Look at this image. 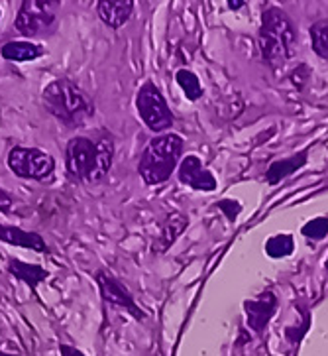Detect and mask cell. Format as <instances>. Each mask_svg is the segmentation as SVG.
Masks as SVG:
<instances>
[{
  "instance_id": "obj_17",
  "label": "cell",
  "mask_w": 328,
  "mask_h": 356,
  "mask_svg": "<svg viewBox=\"0 0 328 356\" xmlns=\"http://www.w3.org/2000/svg\"><path fill=\"white\" fill-rule=\"evenodd\" d=\"M175 81H177V85L181 87L183 92H185V97L189 99V101H199L201 97H203V87H201V81L199 77L189 70H179L175 73Z\"/></svg>"
},
{
  "instance_id": "obj_11",
  "label": "cell",
  "mask_w": 328,
  "mask_h": 356,
  "mask_svg": "<svg viewBox=\"0 0 328 356\" xmlns=\"http://www.w3.org/2000/svg\"><path fill=\"white\" fill-rule=\"evenodd\" d=\"M244 309H246L249 329H252L254 333L261 334L265 331L268 323L272 321L275 309H277V299H275L273 293L265 291V293H261V298L246 301V303H244Z\"/></svg>"
},
{
  "instance_id": "obj_10",
  "label": "cell",
  "mask_w": 328,
  "mask_h": 356,
  "mask_svg": "<svg viewBox=\"0 0 328 356\" xmlns=\"http://www.w3.org/2000/svg\"><path fill=\"white\" fill-rule=\"evenodd\" d=\"M0 242L18 246V248H26V250H32V252L38 254H49V246L40 232L20 229L14 225L0 222Z\"/></svg>"
},
{
  "instance_id": "obj_22",
  "label": "cell",
  "mask_w": 328,
  "mask_h": 356,
  "mask_svg": "<svg viewBox=\"0 0 328 356\" xmlns=\"http://www.w3.org/2000/svg\"><path fill=\"white\" fill-rule=\"evenodd\" d=\"M12 207H14V195L0 187V213L6 215V213H10Z\"/></svg>"
},
{
  "instance_id": "obj_1",
  "label": "cell",
  "mask_w": 328,
  "mask_h": 356,
  "mask_svg": "<svg viewBox=\"0 0 328 356\" xmlns=\"http://www.w3.org/2000/svg\"><path fill=\"white\" fill-rule=\"evenodd\" d=\"M114 140L102 134L99 140L75 136L65 146V173L73 184H101L110 173L114 161Z\"/></svg>"
},
{
  "instance_id": "obj_21",
  "label": "cell",
  "mask_w": 328,
  "mask_h": 356,
  "mask_svg": "<svg viewBox=\"0 0 328 356\" xmlns=\"http://www.w3.org/2000/svg\"><path fill=\"white\" fill-rule=\"evenodd\" d=\"M216 207L227 215L228 220H236V217L240 215V211H242V205H240L238 201H234V199H222V201L216 203Z\"/></svg>"
},
{
  "instance_id": "obj_12",
  "label": "cell",
  "mask_w": 328,
  "mask_h": 356,
  "mask_svg": "<svg viewBox=\"0 0 328 356\" xmlns=\"http://www.w3.org/2000/svg\"><path fill=\"white\" fill-rule=\"evenodd\" d=\"M6 272L12 277H16L18 282L26 284L34 293H38V287L49 280V272L44 266L24 262L20 258H14V256H6Z\"/></svg>"
},
{
  "instance_id": "obj_23",
  "label": "cell",
  "mask_w": 328,
  "mask_h": 356,
  "mask_svg": "<svg viewBox=\"0 0 328 356\" xmlns=\"http://www.w3.org/2000/svg\"><path fill=\"white\" fill-rule=\"evenodd\" d=\"M59 356H87L81 348L69 345V343H61L59 345Z\"/></svg>"
},
{
  "instance_id": "obj_2",
  "label": "cell",
  "mask_w": 328,
  "mask_h": 356,
  "mask_svg": "<svg viewBox=\"0 0 328 356\" xmlns=\"http://www.w3.org/2000/svg\"><path fill=\"white\" fill-rule=\"evenodd\" d=\"M46 111L65 128L85 127L95 118V101L71 79H54L42 91Z\"/></svg>"
},
{
  "instance_id": "obj_26",
  "label": "cell",
  "mask_w": 328,
  "mask_h": 356,
  "mask_svg": "<svg viewBox=\"0 0 328 356\" xmlns=\"http://www.w3.org/2000/svg\"><path fill=\"white\" fill-rule=\"evenodd\" d=\"M0 18H2V10H0Z\"/></svg>"
},
{
  "instance_id": "obj_4",
  "label": "cell",
  "mask_w": 328,
  "mask_h": 356,
  "mask_svg": "<svg viewBox=\"0 0 328 356\" xmlns=\"http://www.w3.org/2000/svg\"><path fill=\"white\" fill-rule=\"evenodd\" d=\"M185 142L179 134H161L151 138L138 161V173L146 185L165 184L179 168Z\"/></svg>"
},
{
  "instance_id": "obj_3",
  "label": "cell",
  "mask_w": 328,
  "mask_h": 356,
  "mask_svg": "<svg viewBox=\"0 0 328 356\" xmlns=\"http://www.w3.org/2000/svg\"><path fill=\"white\" fill-rule=\"evenodd\" d=\"M295 44L297 32L291 18L279 8H268L263 12L258 34L261 59L273 70H279L293 58Z\"/></svg>"
},
{
  "instance_id": "obj_27",
  "label": "cell",
  "mask_w": 328,
  "mask_h": 356,
  "mask_svg": "<svg viewBox=\"0 0 328 356\" xmlns=\"http://www.w3.org/2000/svg\"><path fill=\"white\" fill-rule=\"evenodd\" d=\"M327 270H328V260H327Z\"/></svg>"
},
{
  "instance_id": "obj_20",
  "label": "cell",
  "mask_w": 328,
  "mask_h": 356,
  "mask_svg": "<svg viewBox=\"0 0 328 356\" xmlns=\"http://www.w3.org/2000/svg\"><path fill=\"white\" fill-rule=\"evenodd\" d=\"M303 236L311 238V241H322L328 236V215L325 217H317L313 220H309L303 227Z\"/></svg>"
},
{
  "instance_id": "obj_24",
  "label": "cell",
  "mask_w": 328,
  "mask_h": 356,
  "mask_svg": "<svg viewBox=\"0 0 328 356\" xmlns=\"http://www.w3.org/2000/svg\"><path fill=\"white\" fill-rule=\"evenodd\" d=\"M228 6H230V8H242V6H244V2H242V0H236V2H234V0H230V2H228Z\"/></svg>"
},
{
  "instance_id": "obj_13",
  "label": "cell",
  "mask_w": 328,
  "mask_h": 356,
  "mask_svg": "<svg viewBox=\"0 0 328 356\" xmlns=\"http://www.w3.org/2000/svg\"><path fill=\"white\" fill-rule=\"evenodd\" d=\"M134 12V0H99L97 16L101 22L113 30L122 28Z\"/></svg>"
},
{
  "instance_id": "obj_8",
  "label": "cell",
  "mask_w": 328,
  "mask_h": 356,
  "mask_svg": "<svg viewBox=\"0 0 328 356\" xmlns=\"http://www.w3.org/2000/svg\"><path fill=\"white\" fill-rule=\"evenodd\" d=\"M95 282L99 286V293H101V299L104 305L126 311L136 321H144L146 319V313L140 309V305L136 303V299L132 298L130 289L114 274H110L108 270H104V268L97 270L95 272Z\"/></svg>"
},
{
  "instance_id": "obj_6",
  "label": "cell",
  "mask_w": 328,
  "mask_h": 356,
  "mask_svg": "<svg viewBox=\"0 0 328 356\" xmlns=\"http://www.w3.org/2000/svg\"><path fill=\"white\" fill-rule=\"evenodd\" d=\"M6 165L20 179L47 181L56 172V158L42 148L14 146L6 156Z\"/></svg>"
},
{
  "instance_id": "obj_25",
  "label": "cell",
  "mask_w": 328,
  "mask_h": 356,
  "mask_svg": "<svg viewBox=\"0 0 328 356\" xmlns=\"http://www.w3.org/2000/svg\"><path fill=\"white\" fill-rule=\"evenodd\" d=\"M0 356H22V355H10V353H4V350H0Z\"/></svg>"
},
{
  "instance_id": "obj_14",
  "label": "cell",
  "mask_w": 328,
  "mask_h": 356,
  "mask_svg": "<svg viewBox=\"0 0 328 356\" xmlns=\"http://www.w3.org/2000/svg\"><path fill=\"white\" fill-rule=\"evenodd\" d=\"M46 54V47L30 40H12L0 46V56L14 63H30Z\"/></svg>"
},
{
  "instance_id": "obj_9",
  "label": "cell",
  "mask_w": 328,
  "mask_h": 356,
  "mask_svg": "<svg viewBox=\"0 0 328 356\" xmlns=\"http://www.w3.org/2000/svg\"><path fill=\"white\" fill-rule=\"evenodd\" d=\"M177 177L183 185H189L191 189H197V191H215L216 189L215 175L204 168L201 158H197V156L183 158L177 168Z\"/></svg>"
},
{
  "instance_id": "obj_18",
  "label": "cell",
  "mask_w": 328,
  "mask_h": 356,
  "mask_svg": "<svg viewBox=\"0 0 328 356\" xmlns=\"http://www.w3.org/2000/svg\"><path fill=\"white\" fill-rule=\"evenodd\" d=\"M293 248L295 244L291 234H277V236L270 238L268 244H265V252L272 258H285V256H289V254L293 252Z\"/></svg>"
},
{
  "instance_id": "obj_16",
  "label": "cell",
  "mask_w": 328,
  "mask_h": 356,
  "mask_svg": "<svg viewBox=\"0 0 328 356\" xmlns=\"http://www.w3.org/2000/svg\"><path fill=\"white\" fill-rule=\"evenodd\" d=\"M306 160H309V152H299V154H295L291 158L273 161L272 165L268 168V172H265L268 184L277 185L279 181H283L285 177L297 173L301 168H305Z\"/></svg>"
},
{
  "instance_id": "obj_15",
  "label": "cell",
  "mask_w": 328,
  "mask_h": 356,
  "mask_svg": "<svg viewBox=\"0 0 328 356\" xmlns=\"http://www.w3.org/2000/svg\"><path fill=\"white\" fill-rule=\"evenodd\" d=\"M189 227V218L181 213H171L167 220L163 222L161 232H159L158 241L154 242V252H165L170 250V246L183 234V230Z\"/></svg>"
},
{
  "instance_id": "obj_5",
  "label": "cell",
  "mask_w": 328,
  "mask_h": 356,
  "mask_svg": "<svg viewBox=\"0 0 328 356\" xmlns=\"http://www.w3.org/2000/svg\"><path fill=\"white\" fill-rule=\"evenodd\" d=\"M61 2L56 0H24L16 14V30L24 38H47L57 30V8Z\"/></svg>"
},
{
  "instance_id": "obj_7",
  "label": "cell",
  "mask_w": 328,
  "mask_h": 356,
  "mask_svg": "<svg viewBox=\"0 0 328 356\" xmlns=\"http://www.w3.org/2000/svg\"><path fill=\"white\" fill-rule=\"evenodd\" d=\"M136 111L142 122L146 124L151 132H165L173 127L175 122V115L171 113L167 106L165 97L161 95L156 83L146 81L136 92Z\"/></svg>"
},
{
  "instance_id": "obj_19",
  "label": "cell",
  "mask_w": 328,
  "mask_h": 356,
  "mask_svg": "<svg viewBox=\"0 0 328 356\" xmlns=\"http://www.w3.org/2000/svg\"><path fill=\"white\" fill-rule=\"evenodd\" d=\"M311 46L318 58L328 59V22H317L311 28Z\"/></svg>"
}]
</instances>
